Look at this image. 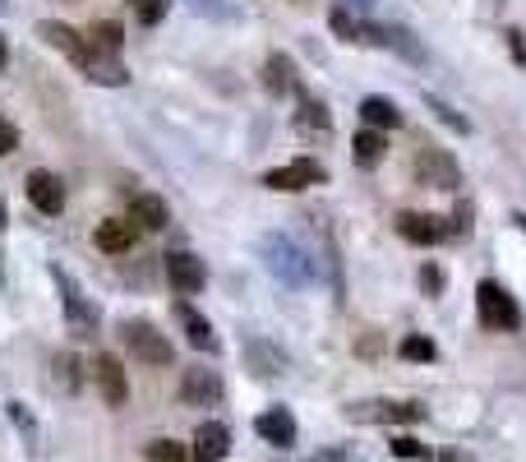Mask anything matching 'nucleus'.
Masks as SVG:
<instances>
[{"label":"nucleus","instance_id":"f257e3e1","mask_svg":"<svg viewBox=\"0 0 526 462\" xmlns=\"http://www.w3.org/2000/svg\"><path fill=\"white\" fill-rule=\"evenodd\" d=\"M259 259H263V268H268V273L282 282V287H291V292L310 287V278H314L310 255H305V250L291 241L287 231H268V236L259 241Z\"/></svg>","mask_w":526,"mask_h":462},{"label":"nucleus","instance_id":"f03ea898","mask_svg":"<svg viewBox=\"0 0 526 462\" xmlns=\"http://www.w3.org/2000/svg\"><path fill=\"white\" fill-rule=\"evenodd\" d=\"M476 324L490 333H517L522 329V305L513 301V292L494 278L476 282Z\"/></svg>","mask_w":526,"mask_h":462},{"label":"nucleus","instance_id":"7ed1b4c3","mask_svg":"<svg viewBox=\"0 0 526 462\" xmlns=\"http://www.w3.org/2000/svg\"><path fill=\"white\" fill-rule=\"evenodd\" d=\"M342 416H347L351 426H416V421H425V407L420 402H397V398H365V402H347L342 407Z\"/></svg>","mask_w":526,"mask_h":462},{"label":"nucleus","instance_id":"20e7f679","mask_svg":"<svg viewBox=\"0 0 526 462\" xmlns=\"http://www.w3.org/2000/svg\"><path fill=\"white\" fill-rule=\"evenodd\" d=\"M120 342H125V352H130L134 361L153 365V370H167V365L176 361L171 338L157 333V324H148V319H125V324H120Z\"/></svg>","mask_w":526,"mask_h":462},{"label":"nucleus","instance_id":"39448f33","mask_svg":"<svg viewBox=\"0 0 526 462\" xmlns=\"http://www.w3.org/2000/svg\"><path fill=\"white\" fill-rule=\"evenodd\" d=\"M51 282H56L60 305H65V319H70L74 338H97V324H102V315H97V305L84 296V287H79V282H74L60 264H51Z\"/></svg>","mask_w":526,"mask_h":462},{"label":"nucleus","instance_id":"423d86ee","mask_svg":"<svg viewBox=\"0 0 526 462\" xmlns=\"http://www.w3.org/2000/svg\"><path fill=\"white\" fill-rule=\"evenodd\" d=\"M411 176H416V185H425V190H443V195H457V190H462V167H457V158L448 153V148H434V144L416 153Z\"/></svg>","mask_w":526,"mask_h":462},{"label":"nucleus","instance_id":"0eeeda50","mask_svg":"<svg viewBox=\"0 0 526 462\" xmlns=\"http://www.w3.org/2000/svg\"><path fill=\"white\" fill-rule=\"evenodd\" d=\"M323 181H328V171H323V162H314V158H296V162H287V167H273L268 176H263V185L277 190V195H300V190L323 185Z\"/></svg>","mask_w":526,"mask_h":462},{"label":"nucleus","instance_id":"6e6552de","mask_svg":"<svg viewBox=\"0 0 526 462\" xmlns=\"http://www.w3.org/2000/svg\"><path fill=\"white\" fill-rule=\"evenodd\" d=\"M162 268H167V282L176 287L180 296H199L208 287L204 259L190 255V250H167V255H162Z\"/></svg>","mask_w":526,"mask_h":462},{"label":"nucleus","instance_id":"1a4fd4ad","mask_svg":"<svg viewBox=\"0 0 526 462\" xmlns=\"http://www.w3.org/2000/svg\"><path fill=\"white\" fill-rule=\"evenodd\" d=\"M37 37H42L51 51H60L74 70H88V37L84 33H74V28L60 24V19H42V24H37Z\"/></svg>","mask_w":526,"mask_h":462},{"label":"nucleus","instance_id":"9d476101","mask_svg":"<svg viewBox=\"0 0 526 462\" xmlns=\"http://www.w3.org/2000/svg\"><path fill=\"white\" fill-rule=\"evenodd\" d=\"M222 375L208 370V365H190L185 375H180V402L185 407H217L222 402Z\"/></svg>","mask_w":526,"mask_h":462},{"label":"nucleus","instance_id":"9b49d317","mask_svg":"<svg viewBox=\"0 0 526 462\" xmlns=\"http://www.w3.org/2000/svg\"><path fill=\"white\" fill-rule=\"evenodd\" d=\"M24 190H28V204H33L37 213H47V218H56L60 208H65V181H60L56 171H47V167L28 171Z\"/></svg>","mask_w":526,"mask_h":462},{"label":"nucleus","instance_id":"f8f14e48","mask_svg":"<svg viewBox=\"0 0 526 462\" xmlns=\"http://www.w3.org/2000/svg\"><path fill=\"white\" fill-rule=\"evenodd\" d=\"M93 379H97V393H102L107 407H125V398H130V375H125L120 356H111V352L97 356V361H93Z\"/></svg>","mask_w":526,"mask_h":462},{"label":"nucleus","instance_id":"ddd939ff","mask_svg":"<svg viewBox=\"0 0 526 462\" xmlns=\"http://www.w3.org/2000/svg\"><path fill=\"white\" fill-rule=\"evenodd\" d=\"M397 236L411 245H439L443 236H453V227L439 218V213H397Z\"/></svg>","mask_w":526,"mask_h":462},{"label":"nucleus","instance_id":"4468645a","mask_svg":"<svg viewBox=\"0 0 526 462\" xmlns=\"http://www.w3.org/2000/svg\"><path fill=\"white\" fill-rule=\"evenodd\" d=\"M254 435L263 439V444H273V449H291L300 435L296 426V416L287 412V407H268V412L254 416Z\"/></svg>","mask_w":526,"mask_h":462},{"label":"nucleus","instance_id":"2eb2a0df","mask_svg":"<svg viewBox=\"0 0 526 462\" xmlns=\"http://www.w3.org/2000/svg\"><path fill=\"white\" fill-rule=\"evenodd\" d=\"M134 241H139V227L130 218H107V222H97V231H93V245L102 255H130Z\"/></svg>","mask_w":526,"mask_h":462},{"label":"nucleus","instance_id":"dca6fc26","mask_svg":"<svg viewBox=\"0 0 526 462\" xmlns=\"http://www.w3.org/2000/svg\"><path fill=\"white\" fill-rule=\"evenodd\" d=\"M176 319H180V329H185V342H190L194 352H208V356H217V333H213V324H208L199 310H194L190 301H176Z\"/></svg>","mask_w":526,"mask_h":462},{"label":"nucleus","instance_id":"f3484780","mask_svg":"<svg viewBox=\"0 0 526 462\" xmlns=\"http://www.w3.org/2000/svg\"><path fill=\"white\" fill-rule=\"evenodd\" d=\"M231 453V430L222 421H204L194 430V444H190V458L194 462H222Z\"/></svg>","mask_w":526,"mask_h":462},{"label":"nucleus","instance_id":"a211bd4d","mask_svg":"<svg viewBox=\"0 0 526 462\" xmlns=\"http://www.w3.org/2000/svg\"><path fill=\"white\" fill-rule=\"evenodd\" d=\"M374 42H379V47H388V51H397L402 61L425 65V47H420V37L411 33L407 24H374Z\"/></svg>","mask_w":526,"mask_h":462},{"label":"nucleus","instance_id":"6ab92c4d","mask_svg":"<svg viewBox=\"0 0 526 462\" xmlns=\"http://www.w3.org/2000/svg\"><path fill=\"white\" fill-rule=\"evenodd\" d=\"M245 365H250L254 379H273V375L287 370V352L273 347L268 338H250V342H245Z\"/></svg>","mask_w":526,"mask_h":462},{"label":"nucleus","instance_id":"aec40b11","mask_svg":"<svg viewBox=\"0 0 526 462\" xmlns=\"http://www.w3.org/2000/svg\"><path fill=\"white\" fill-rule=\"evenodd\" d=\"M84 79H93V84H107V88H125V84H130V70H125V65H120V56H111V51H93V47H88Z\"/></svg>","mask_w":526,"mask_h":462},{"label":"nucleus","instance_id":"412c9836","mask_svg":"<svg viewBox=\"0 0 526 462\" xmlns=\"http://www.w3.org/2000/svg\"><path fill=\"white\" fill-rule=\"evenodd\" d=\"M130 222L139 231H162L171 222V208L162 195H134L130 199Z\"/></svg>","mask_w":526,"mask_h":462},{"label":"nucleus","instance_id":"4be33fe9","mask_svg":"<svg viewBox=\"0 0 526 462\" xmlns=\"http://www.w3.org/2000/svg\"><path fill=\"white\" fill-rule=\"evenodd\" d=\"M388 158V134L383 130H356V139H351V162L356 167H379V162Z\"/></svg>","mask_w":526,"mask_h":462},{"label":"nucleus","instance_id":"5701e85b","mask_svg":"<svg viewBox=\"0 0 526 462\" xmlns=\"http://www.w3.org/2000/svg\"><path fill=\"white\" fill-rule=\"evenodd\" d=\"M263 84L273 88V93H300V74H296V61L273 51L268 61H263Z\"/></svg>","mask_w":526,"mask_h":462},{"label":"nucleus","instance_id":"b1692460","mask_svg":"<svg viewBox=\"0 0 526 462\" xmlns=\"http://www.w3.org/2000/svg\"><path fill=\"white\" fill-rule=\"evenodd\" d=\"M328 28H333L342 42H351V47H365V42H374V24H365V19H356V14L347 10V5H337L333 14H328Z\"/></svg>","mask_w":526,"mask_h":462},{"label":"nucleus","instance_id":"393cba45","mask_svg":"<svg viewBox=\"0 0 526 462\" xmlns=\"http://www.w3.org/2000/svg\"><path fill=\"white\" fill-rule=\"evenodd\" d=\"M360 121L370 125V130H397V125H402V111H397L393 98L370 93V98H360Z\"/></svg>","mask_w":526,"mask_h":462},{"label":"nucleus","instance_id":"a878e982","mask_svg":"<svg viewBox=\"0 0 526 462\" xmlns=\"http://www.w3.org/2000/svg\"><path fill=\"white\" fill-rule=\"evenodd\" d=\"M88 47H93V51H111V56H120V47H125V28H120L116 19H97V24L88 28Z\"/></svg>","mask_w":526,"mask_h":462},{"label":"nucleus","instance_id":"bb28decb","mask_svg":"<svg viewBox=\"0 0 526 462\" xmlns=\"http://www.w3.org/2000/svg\"><path fill=\"white\" fill-rule=\"evenodd\" d=\"M397 356L411 365H430V361H439V347H434V338H425V333H407V338L397 342Z\"/></svg>","mask_w":526,"mask_h":462},{"label":"nucleus","instance_id":"cd10ccee","mask_svg":"<svg viewBox=\"0 0 526 462\" xmlns=\"http://www.w3.org/2000/svg\"><path fill=\"white\" fill-rule=\"evenodd\" d=\"M296 125H300V130H319V134H328V130H333V116H328V107H323V102H314V98H305V93H300Z\"/></svg>","mask_w":526,"mask_h":462},{"label":"nucleus","instance_id":"c85d7f7f","mask_svg":"<svg viewBox=\"0 0 526 462\" xmlns=\"http://www.w3.org/2000/svg\"><path fill=\"white\" fill-rule=\"evenodd\" d=\"M148 462H190V449L180 444V439H153L144 449Z\"/></svg>","mask_w":526,"mask_h":462},{"label":"nucleus","instance_id":"c756f323","mask_svg":"<svg viewBox=\"0 0 526 462\" xmlns=\"http://www.w3.org/2000/svg\"><path fill=\"white\" fill-rule=\"evenodd\" d=\"M425 107H430L434 116H439V121L448 125V130H453V134H471V121H467V116H457V111L448 107V102H443V98H434V93H425Z\"/></svg>","mask_w":526,"mask_h":462},{"label":"nucleus","instance_id":"7c9ffc66","mask_svg":"<svg viewBox=\"0 0 526 462\" xmlns=\"http://www.w3.org/2000/svg\"><path fill=\"white\" fill-rule=\"evenodd\" d=\"M185 5H190L194 14H204V19H222V24L236 19V5H231V0H185Z\"/></svg>","mask_w":526,"mask_h":462},{"label":"nucleus","instance_id":"2f4dec72","mask_svg":"<svg viewBox=\"0 0 526 462\" xmlns=\"http://www.w3.org/2000/svg\"><path fill=\"white\" fill-rule=\"evenodd\" d=\"M130 5H134V14H139V24L153 28V24H162V19H167L171 0H130Z\"/></svg>","mask_w":526,"mask_h":462},{"label":"nucleus","instance_id":"473e14b6","mask_svg":"<svg viewBox=\"0 0 526 462\" xmlns=\"http://www.w3.org/2000/svg\"><path fill=\"white\" fill-rule=\"evenodd\" d=\"M56 384H60L65 393L79 389V361H74L70 352H60V356H56Z\"/></svg>","mask_w":526,"mask_h":462},{"label":"nucleus","instance_id":"72a5a7b5","mask_svg":"<svg viewBox=\"0 0 526 462\" xmlns=\"http://www.w3.org/2000/svg\"><path fill=\"white\" fill-rule=\"evenodd\" d=\"M443 287H448V273H443L439 264H420V292H425V296H443Z\"/></svg>","mask_w":526,"mask_h":462},{"label":"nucleus","instance_id":"f704fd0d","mask_svg":"<svg viewBox=\"0 0 526 462\" xmlns=\"http://www.w3.org/2000/svg\"><path fill=\"white\" fill-rule=\"evenodd\" d=\"M393 453L397 458H430V449H425V444H420V439H411V435H393Z\"/></svg>","mask_w":526,"mask_h":462},{"label":"nucleus","instance_id":"c9c22d12","mask_svg":"<svg viewBox=\"0 0 526 462\" xmlns=\"http://www.w3.org/2000/svg\"><path fill=\"white\" fill-rule=\"evenodd\" d=\"M14 148H19V125L0 116V158H10Z\"/></svg>","mask_w":526,"mask_h":462},{"label":"nucleus","instance_id":"e433bc0d","mask_svg":"<svg viewBox=\"0 0 526 462\" xmlns=\"http://www.w3.org/2000/svg\"><path fill=\"white\" fill-rule=\"evenodd\" d=\"M453 236H471V208L467 204H457V213H453Z\"/></svg>","mask_w":526,"mask_h":462},{"label":"nucleus","instance_id":"4c0bfd02","mask_svg":"<svg viewBox=\"0 0 526 462\" xmlns=\"http://www.w3.org/2000/svg\"><path fill=\"white\" fill-rule=\"evenodd\" d=\"M508 47H513L517 65H526V42H522V33H517V28H508Z\"/></svg>","mask_w":526,"mask_h":462},{"label":"nucleus","instance_id":"58836bf2","mask_svg":"<svg viewBox=\"0 0 526 462\" xmlns=\"http://www.w3.org/2000/svg\"><path fill=\"white\" fill-rule=\"evenodd\" d=\"M314 462H351V453H347V449H323Z\"/></svg>","mask_w":526,"mask_h":462},{"label":"nucleus","instance_id":"ea45409f","mask_svg":"<svg viewBox=\"0 0 526 462\" xmlns=\"http://www.w3.org/2000/svg\"><path fill=\"white\" fill-rule=\"evenodd\" d=\"M10 65V47H5V37H0V70Z\"/></svg>","mask_w":526,"mask_h":462},{"label":"nucleus","instance_id":"a19ab883","mask_svg":"<svg viewBox=\"0 0 526 462\" xmlns=\"http://www.w3.org/2000/svg\"><path fill=\"white\" fill-rule=\"evenodd\" d=\"M0 231H5V208H0ZM0 282H5V268H0Z\"/></svg>","mask_w":526,"mask_h":462},{"label":"nucleus","instance_id":"79ce46f5","mask_svg":"<svg viewBox=\"0 0 526 462\" xmlns=\"http://www.w3.org/2000/svg\"><path fill=\"white\" fill-rule=\"evenodd\" d=\"M513 222H517V227H522V231H526V213H517V218H513Z\"/></svg>","mask_w":526,"mask_h":462},{"label":"nucleus","instance_id":"37998d69","mask_svg":"<svg viewBox=\"0 0 526 462\" xmlns=\"http://www.w3.org/2000/svg\"><path fill=\"white\" fill-rule=\"evenodd\" d=\"M5 10H10V0H0V14H5Z\"/></svg>","mask_w":526,"mask_h":462},{"label":"nucleus","instance_id":"c03bdc74","mask_svg":"<svg viewBox=\"0 0 526 462\" xmlns=\"http://www.w3.org/2000/svg\"><path fill=\"white\" fill-rule=\"evenodd\" d=\"M351 5H374V0H351Z\"/></svg>","mask_w":526,"mask_h":462}]
</instances>
